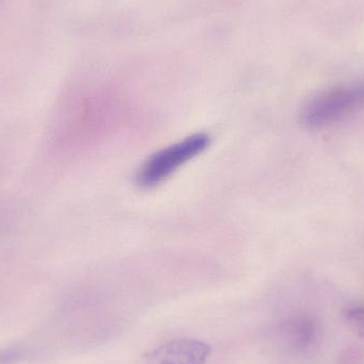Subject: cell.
I'll return each instance as SVG.
<instances>
[{
    "label": "cell",
    "mask_w": 364,
    "mask_h": 364,
    "mask_svg": "<svg viewBox=\"0 0 364 364\" xmlns=\"http://www.w3.org/2000/svg\"><path fill=\"white\" fill-rule=\"evenodd\" d=\"M210 141L208 134H194L159 149L143 162L136 173V183L144 188L159 186L184 164L203 153L209 146Z\"/></svg>",
    "instance_id": "obj_1"
},
{
    "label": "cell",
    "mask_w": 364,
    "mask_h": 364,
    "mask_svg": "<svg viewBox=\"0 0 364 364\" xmlns=\"http://www.w3.org/2000/svg\"><path fill=\"white\" fill-rule=\"evenodd\" d=\"M364 109V81L324 92L307 102L301 113L306 128L318 129Z\"/></svg>",
    "instance_id": "obj_2"
},
{
    "label": "cell",
    "mask_w": 364,
    "mask_h": 364,
    "mask_svg": "<svg viewBox=\"0 0 364 364\" xmlns=\"http://www.w3.org/2000/svg\"><path fill=\"white\" fill-rule=\"evenodd\" d=\"M284 333L293 348H306L316 340V325L307 316H295L284 324Z\"/></svg>",
    "instance_id": "obj_4"
},
{
    "label": "cell",
    "mask_w": 364,
    "mask_h": 364,
    "mask_svg": "<svg viewBox=\"0 0 364 364\" xmlns=\"http://www.w3.org/2000/svg\"><path fill=\"white\" fill-rule=\"evenodd\" d=\"M211 348L196 339L168 342L145 357V364H205Z\"/></svg>",
    "instance_id": "obj_3"
},
{
    "label": "cell",
    "mask_w": 364,
    "mask_h": 364,
    "mask_svg": "<svg viewBox=\"0 0 364 364\" xmlns=\"http://www.w3.org/2000/svg\"><path fill=\"white\" fill-rule=\"evenodd\" d=\"M346 318L350 328L364 341V308H350L346 310Z\"/></svg>",
    "instance_id": "obj_5"
}]
</instances>
